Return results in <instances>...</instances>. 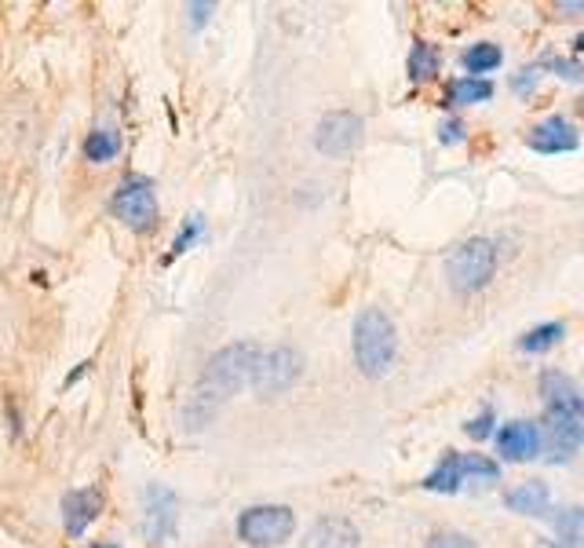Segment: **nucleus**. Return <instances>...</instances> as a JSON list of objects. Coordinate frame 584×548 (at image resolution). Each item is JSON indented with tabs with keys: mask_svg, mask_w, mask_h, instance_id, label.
I'll return each mask as SVG.
<instances>
[{
	"mask_svg": "<svg viewBox=\"0 0 584 548\" xmlns=\"http://www.w3.org/2000/svg\"><path fill=\"white\" fill-rule=\"evenodd\" d=\"M259 355H264V347H259L256 341H234V344L219 347V352L208 358L205 370H201V381L194 387V395H190V403L183 410L187 432L205 428L219 413V406L230 403L241 387L253 384Z\"/></svg>",
	"mask_w": 584,
	"mask_h": 548,
	"instance_id": "1",
	"label": "nucleus"
},
{
	"mask_svg": "<svg viewBox=\"0 0 584 548\" xmlns=\"http://www.w3.org/2000/svg\"><path fill=\"white\" fill-rule=\"evenodd\" d=\"M351 344H355V362L366 377H384L391 366H395L398 355V333L395 322L380 311V307H366L355 318V333H351Z\"/></svg>",
	"mask_w": 584,
	"mask_h": 548,
	"instance_id": "2",
	"label": "nucleus"
},
{
	"mask_svg": "<svg viewBox=\"0 0 584 548\" xmlns=\"http://www.w3.org/2000/svg\"><path fill=\"white\" fill-rule=\"evenodd\" d=\"M493 271H497V245L490 238H468L465 245L453 248L446 260V278L460 296L482 293Z\"/></svg>",
	"mask_w": 584,
	"mask_h": 548,
	"instance_id": "3",
	"label": "nucleus"
},
{
	"mask_svg": "<svg viewBox=\"0 0 584 548\" xmlns=\"http://www.w3.org/2000/svg\"><path fill=\"white\" fill-rule=\"evenodd\" d=\"M110 213H114L128 231L136 234H154L161 224V208H157V194L154 183L147 176H128L120 179V187L110 197Z\"/></svg>",
	"mask_w": 584,
	"mask_h": 548,
	"instance_id": "4",
	"label": "nucleus"
},
{
	"mask_svg": "<svg viewBox=\"0 0 584 548\" xmlns=\"http://www.w3.org/2000/svg\"><path fill=\"white\" fill-rule=\"evenodd\" d=\"M541 395H545V421L562 428L573 443L584 446V395L577 392V384L548 370L541 377Z\"/></svg>",
	"mask_w": 584,
	"mask_h": 548,
	"instance_id": "5",
	"label": "nucleus"
},
{
	"mask_svg": "<svg viewBox=\"0 0 584 548\" xmlns=\"http://www.w3.org/2000/svg\"><path fill=\"white\" fill-rule=\"evenodd\" d=\"M296 531V512L289 505H256L238 515V537L249 548L285 545Z\"/></svg>",
	"mask_w": 584,
	"mask_h": 548,
	"instance_id": "6",
	"label": "nucleus"
},
{
	"mask_svg": "<svg viewBox=\"0 0 584 548\" xmlns=\"http://www.w3.org/2000/svg\"><path fill=\"white\" fill-rule=\"evenodd\" d=\"M300 377H304V355H300L296 347L281 344L259 355L253 387L259 392V398H275V395H285Z\"/></svg>",
	"mask_w": 584,
	"mask_h": 548,
	"instance_id": "7",
	"label": "nucleus"
},
{
	"mask_svg": "<svg viewBox=\"0 0 584 548\" xmlns=\"http://www.w3.org/2000/svg\"><path fill=\"white\" fill-rule=\"evenodd\" d=\"M361 139H366V122L351 110H332L315 128V146L326 157H344L351 151H358Z\"/></svg>",
	"mask_w": 584,
	"mask_h": 548,
	"instance_id": "8",
	"label": "nucleus"
},
{
	"mask_svg": "<svg viewBox=\"0 0 584 548\" xmlns=\"http://www.w3.org/2000/svg\"><path fill=\"white\" fill-rule=\"evenodd\" d=\"M176 520H179V505L176 494L165 490V486H150L147 490V515H143V531L150 545H165L176 537Z\"/></svg>",
	"mask_w": 584,
	"mask_h": 548,
	"instance_id": "9",
	"label": "nucleus"
},
{
	"mask_svg": "<svg viewBox=\"0 0 584 548\" xmlns=\"http://www.w3.org/2000/svg\"><path fill=\"white\" fill-rule=\"evenodd\" d=\"M106 508V494L99 486H80L63 497V526L69 537H80L99 520V512Z\"/></svg>",
	"mask_w": 584,
	"mask_h": 548,
	"instance_id": "10",
	"label": "nucleus"
},
{
	"mask_svg": "<svg viewBox=\"0 0 584 548\" xmlns=\"http://www.w3.org/2000/svg\"><path fill=\"white\" fill-rule=\"evenodd\" d=\"M526 143L537 154H570L581 146V139H577V132H573V125L567 122V117H548V122H541L526 136Z\"/></svg>",
	"mask_w": 584,
	"mask_h": 548,
	"instance_id": "11",
	"label": "nucleus"
},
{
	"mask_svg": "<svg viewBox=\"0 0 584 548\" xmlns=\"http://www.w3.org/2000/svg\"><path fill=\"white\" fill-rule=\"evenodd\" d=\"M304 548H358V526L347 515H321L307 531Z\"/></svg>",
	"mask_w": 584,
	"mask_h": 548,
	"instance_id": "12",
	"label": "nucleus"
},
{
	"mask_svg": "<svg viewBox=\"0 0 584 548\" xmlns=\"http://www.w3.org/2000/svg\"><path fill=\"white\" fill-rule=\"evenodd\" d=\"M497 450L508 461H530V457L541 454V428L526 421H508L497 432Z\"/></svg>",
	"mask_w": 584,
	"mask_h": 548,
	"instance_id": "13",
	"label": "nucleus"
},
{
	"mask_svg": "<svg viewBox=\"0 0 584 548\" xmlns=\"http://www.w3.org/2000/svg\"><path fill=\"white\" fill-rule=\"evenodd\" d=\"M505 505L519 515H548V486L545 483H522L508 490Z\"/></svg>",
	"mask_w": 584,
	"mask_h": 548,
	"instance_id": "14",
	"label": "nucleus"
},
{
	"mask_svg": "<svg viewBox=\"0 0 584 548\" xmlns=\"http://www.w3.org/2000/svg\"><path fill=\"white\" fill-rule=\"evenodd\" d=\"M460 483H465V472H460V454L457 450H446V457L435 464V472L424 480V490H435V494H457Z\"/></svg>",
	"mask_w": 584,
	"mask_h": 548,
	"instance_id": "15",
	"label": "nucleus"
},
{
	"mask_svg": "<svg viewBox=\"0 0 584 548\" xmlns=\"http://www.w3.org/2000/svg\"><path fill=\"white\" fill-rule=\"evenodd\" d=\"M120 154V132L117 128H92L85 136V157L92 165H110Z\"/></svg>",
	"mask_w": 584,
	"mask_h": 548,
	"instance_id": "16",
	"label": "nucleus"
},
{
	"mask_svg": "<svg viewBox=\"0 0 584 548\" xmlns=\"http://www.w3.org/2000/svg\"><path fill=\"white\" fill-rule=\"evenodd\" d=\"M493 95V85L486 77H460L446 88V106H468V103H486Z\"/></svg>",
	"mask_w": 584,
	"mask_h": 548,
	"instance_id": "17",
	"label": "nucleus"
},
{
	"mask_svg": "<svg viewBox=\"0 0 584 548\" xmlns=\"http://www.w3.org/2000/svg\"><path fill=\"white\" fill-rule=\"evenodd\" d=\"M439 66H442V55H439V48L435 44H428V41H417L409 48V77L412 81H431V77H439Z\"/></svg>",
	"mask_w": 584,
	"mask_h": 548,
	"instance_id": "18",
	"label": "nucleus"
},
{
	"mask_svg": "<svg viewBox=\"0 0 584 548\" xmlns=\"http://www.w3.org/2000/svg\"><path fill=\"white\" fill-rule=\"evenodd\" d=\"M562 333H567V326H562V322H545V326L530 329V333L519 341V347H522V352H530V355H541V352H548V347H556L562 341Z\"/></svg>",
	"mask_w": 584,
	"mask_h": 548,
	"instance_id": "19",
	"label": "nucleus"
},
{
	"mask_svg": "<svg viewBox=\"0 0 584 548\" xmlns=\"http://www.w3.org/2000/svg\"><path fill=\"white\" fill-rule=\"evenodd\" d=\"M500 59H505V52H500L497 44H471L465 52V69H468V77L486 74V69L500 66Z\"/></svg>",
	"mask_w": 584,
	"mask_h": 548,
	"instance_id": "20",
	"label": "nucleus"
},
{
	"mask_svg": "<svg viewBox=\"0 0 584 548\" xmlns=\"http://www.w3.org/2000/svg\"><path fill=\"white\" fill-rule=\"evenodd\" d=\"M460 472H465V483H471V480H497L500 468L497 461H490L482 454H460Z\"/></svg>",
	"mask_w": 584,
	"mask_h": 548,
	"instance_id": "21",
	"label": "nucleus"
},
{
	"mask_svg": "<svg viewBox=\"0 0 584 548\" xmlns=\"http://www.w3.org/2000/svg\"><path fill=\"white\" fill-rule=\"evenodd\" d=\"M201 234H205V224H201L198 216H190L183 227H179V234H176V242H173V256H168L165 264H173L176 256H183L190 245H198L201 242Z\"/></svg>",
	"mask_w": 584,
	"mask_h": 548,
	"instance_id": "22",
	"label": "nucleus"
},
{
	"mask_svg": "<svg viewBox=\"0 0 584 548\" xmlns=\"http://www.w3.org/2000/svg\"><path fill=\"white\" fill-rule=\"evenodd\" d=\"M424 548H479L475 541H471L468 534H457V531H439L428 537Z\"/></svg>",
	"mask_w": 584,
	"mask_h": 548,
	"instance_id": "23",
	"label": "nucleus"
},
{
	"mask_svg": "<svg viewBox=\"0 0 584 548\" xmlns=\"http://www.w3.org/2000/svg\"><path fill=\"white\" fill-rule=\"evenodd\" d=\"M490 424H493V410H482L475 421L465 424V432H468L471 438H486V435H490Z\"/></svg>",
	"mask_w": 584,
	"mask_h": 548,
	"instance_id": "24",
	"label": "nucleus"
},
{
	"mask_svg": "<svg viewBox=\"0 0 584 548\" xmlns=\"http://www.w3.org/2000/svg\"><path fill=\"white\" fill-rule=\"evenodd\" d=\"M511 88H516L519 95H530L533 88H537V69H522L516 81H511Z\"/></svg>",
	"mask_w": 584,
	"mask_h": 548,
	"instance_id": "25",
	"label": "nucleus"
},
{
	"mask_svg": "<svg viewBox=\"0 0 584 548\" xmlns=\"http://www.w3.org/2000/svg\"><path fill=\"white\" fill-rule=\"evenodd\" d=\"M439 139H442V143H460V139H465V125H460V122H446V125H442L439 128Z\"/></svg>",
	"mask_w": 584,
	"mask_h": 548,
	"instance_id": "26",
	"label": "nucleus"
},
{
	"mask_svg": "<svg viewBox=\"0 0 584 548\" xmlns=\"http://www.w3.org/2000/svg\"><path fill=\"white\" fill-rule=\"evenodd\" d=\"M216 12V4H190V26L194 29H201L208 23V15Z\"/></svg>",
	"mask_w": 584,
	"mask_h": 548,
	"instance_id": "27",
	"label": "nucleus"
},
{
	"mask_svg": "<svg viewBox=\"0 0 584 548\" xmlns=\"http://www.w3.org/2000/svg\"><path fill=\"white\" fill-rule=\"evenodd\" d=\"M551 69H562V77H570V81H577V77H584V69L577 63H567V59H548Z\"/></svg>",
	"mask_w": 584,
	"mask_h": 548,
	"instance_id": "28",
	"label": "nucleus"
},
{
	"mask_svg": "<svg viewBox=\"0 0 584 548\" xmlns=\"http://www.w3.org/2000/svg\"><path fill=\"white\" fill-rule=\"evenodd\" d=\"M562 526H570V531H584V508H570L567 515H559Z\"/></svg>",
	"mask_w": 584,
	"mask_h": 548,
	"instance_id": "29",
	"label": "nucleus"
},
{
	"mask_svg": "<svg viewBox=\"0 0 584 548\" xmlns=\"http://www.w3.org/2000/svg\"><path fill=\"white\" fill-rule=\"evenodd\" d=\"M556 548H584V537L573 534V537H567V541H559Z\"/></svg>",
	"mask_w": 584,
	"mask_h": 548,
	"instance_id": "30",
	"label": "nucleus"
},
{
	"mask_svg": "<svg viewBox=\"0 0 584 548\" xmlns=\"http://www.w3.org/2000/svg\"><path fill=\"white\" fill-rule=\"evenodd\" d=\"M559 12H584V4H559Z\"/></svg>",
	"mask_w": 584,
	"mask_h": 548,
	"instance_id": "31",
	"label": "nucleus"
},
{
	"mask_svg": "<svg viewBox=\"0 0 584 548\" xmlns=\"http://www.w3.org/2000/svg\"><path fill=\"white\" fill-rule=\"evenodd\" d=\"M88 548H120V545H114V541H96V545H88Z\"/></svg>",
	"mask_w": 584,
	"mask_h": 548,
	"instance_id": "32",
	"label": "nucleus"
},
{
	"mask_svg": "<svg viewBox=\"0 0 584 548\" xmlns=\"http://www.w3.org/2000/svg\"><path fill=\"white\" fill-rule=\"evenodd\" d=\"M573 48H577V52H584V34L577 37V41H573Z\"/></svg>",
	"mask_w": 584,
	"mask_h": 548,
	"instance_id": "33",
	"label": "nucleus"
},
{
	"mask_svg": "<svg viewBox=\"0 0 584 548\" xmlns=\"http://www.w3.org/2000/svg\"><path fill=\"white\" fill-rule=\"evenodd\" d=\"M581 110H584V103H581Z\"/></svg>",
	"mask_w": 584,
	"mask_h": 548,
	"instance_id": "34",
	"label": "nucleus"
}]
</instances>
